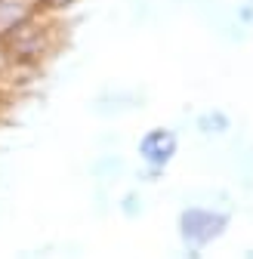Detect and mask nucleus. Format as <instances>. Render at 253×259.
<instances>
[{
  "label": "nucleus",
  "instance_id": "nucleus-1",
  "mask_svg": "<svg viewBox=\"0 0 253 259\" xmlns=\"http://www.w3.org/2000/svg\"><path fill=\"white\" fill-rule=\"evenodd\" d=\"M7 47V56L13 59L16 71L19 74H28V71H37L40 65L56 53L59 47V25H56V16L47 13L40 19H34L31 25H25L22 31L10 34L4 40Z\"/></svg>",
  "mask_w": 253,
  "mask_h": 259
},
{
  "label": "nucleus",
  "instance_id": "nucleus-2",
  "mask_svg": "<svg viewBox=\"0 0 253 259\" xmlns=\"http://www.w3.org/2000/svg\"><path fill=\"white\" fill-rule=\"evenodd\" d=\"M232 229V210L223 207H201L185 204L176 213V235L185 250H207L210 244L223 241Z\"/></svg>",
  "mask_w": 253,
  "mask_h": 259
},
{
  "label": "nucleus",
  "instance_id": "nucleus-3",
  "mask_svg": "<svg viewBox=\"0 0 253 259\" xmlns=\"http://www.w3.org/2000/svg\"><path fill=\"white\" fill-rule=\"evenodd\" d=\"M136 154H139V164H142L136 179L157 182L179 154V133L173 126H148L136 142Z\"/></svg>",
  "mask_w": 253,
  "mask_h": 259
},
{
  "label": "nucleus",
  "instance_id": "nucleus-4",
  "mask_svg": "<svg viewBox=\"0 0 253 259\" xmlns=\"http://www.w3.org/2000/svg\"><path fill=\"white\" fill-rule=\"evenodd\" d=\"M145 102H148L145 90L130 87V83H111V87H102L90 99V111L102 120H120L133 111H142Z\"/></svg>",
  "mask_w": 253,
  "mask_h": 259
},
{
  "label": "nucleus",
  "instance_id": "nucleus-5",
  "mask_svg": "<svg viewBox=\"0 0 253 259\" xmlns=\"http://www.w3.org/2000/svg\"><path fill=\"white\" fill-rule=\"evenodd\" d=\"M56 0H0V40L22 31L34 19L53 13Z\"/></svg>",
  "mask_w": 253,
  "mask_h": 259
},
{
  "label": "nucleus",
  "instance_id": "nucleus-6",
  "mask_svg": "<svg viewBox=\"0 0 253 259\" xmlns=\"http://www.w3.org/2000/svg\"><path fill=\"white\" fill-rule=\"evenodd\" d=\"M126 157L120 154V151H114V148H108V151H99L96 157L90 160V176L96 179V185H114V182H120L123 176H126Z\"/></svg>",
  "mask_w": 253,
  "mask_h": 259
},
{
  "label": "nucleus",
  "instance_id": "nucleus-7",
  "mask_svg": "<svg viewBox=\"0 0 253 259\" xmlns=\"http://www.w3.org/2000/svg\"><path fill=\"white\" fill-rule=\"evenodd\" d=\"M192 126L201 139H226L232 133V114L226 108H204L195 114Z\"/></svg>",
  "mask_w": 253,
  "mask_h": 259
},
{
  "label": "nucleus",
  "instance_id": "nucleus-8",
  "mask_svg": "<svg viewBox=\"0 0 253 259\" xmlns=\"http://www.w3.org/2000/svg\"><path fill=\"white\" fill-rule=\"evenodd\" d=\"M229 167L241 191H253V139H241L229 151Z\"/></svg>",
  "mask_w": 253,
  "mask_h": 259
},
{
  "label": "nucleus",
  "instance_id": "nucleus-9",
  "mask_svg": "<svg viewBox=\"0 0 253 259\" xmlns=\"http://www.w3.org/2000/svg\"><path fill=\"white\" fill-rule=\"evenodd\" d=\"M185 204H201V207H223V210H232L235 198H232V191L223 188V185H201V188L185 191Z\"/></svg>",
  "mask_w": 253,
  "mask_h": 259
},
{
  "label": "nucleus",
  "instance_id": "nucleus-10",
  "mask_svg": "<svg viewBox=\"0 0 253 259\" xmlns=\"http://www.w3.org/2000/svg\"><path fill=\"white\" fill-rule=\"evenodd\" d=\"M114 207H117V213H120L123 219H139V216H145V210H148V198H145L139 188H126L120 198L114 201Z\"/></svg>",
  "mask_w": 253,
  "mask_h": 259
},
{
  "label": "nucleus",
  "instance_id": "nucleus-11",
  "mask_svg": "<svg viewBox=\"0 0 253 259\" xmlns=\"http://www.w3.org/2000/svg\"><path fill=\"white\" fill-rule=\"evenodd\" d=\"M93 201H96V216H105L108 213V204H111V188L108 185H96L93 188Z\"/></svg>",
  "mask_w": 253,
  "mask_h": 259
},
{
  "label": "nucleus",
  "instance_id": "nucleus-12",
  "mask_svg": "<svg viewBox=\"0 0 253 259\" xmlns=\"http://www.w3.org/2000/svg\"><path fill=\"white\" fill-rule=\"evenodd\" d=\"M19 259H44V253L40 250H25V253H19Z\"/></svg>",
  "mask_w": 253,
  "mask_h": 259
},
{
  "label": "nucleus",
  "instance_id": "nucleus-13",
  "mask_svg": "<svg viewBox=\"0 0 253 259\" xmlns=\"http://www.w3.org/2000/svg\"><path fill=\"white\" fill-rule=\"evenodd\" d=\"M4 102H7V87L0 83V108H4Z\"/></svg>",
  "mask_w": 253,
  "mask_h": 259
},
{
  "label": "nucleus",
  "instance_id": "nucleus-14",
  "mask_svg": "<svg viewBox=\"0 0 253 259\" xmlns=\"http://www.w3.org/2000/svg\"><path fill=\"white\" fill-rule=\"evenodd\" d=\"M241 259H253V247H247V250H244V256H241Z\"/></svg>",
  "mask_w": 253,
  "mask_h": 259
},
{
  "label": "nucleus",
  "instance_id": "nucleus-15",
  "mask_svg": "<svg viewBox=\"0 0 253 259\" xmlns=\"http://www.w3.org/2000/svg\"><path fill=\"white\" fill-rule=\"evenodd\" d=\"M247 4H250V7H253V0H247Z\"/></svg>",
  "mask_w": 253,
  "mask_h": 259
}]
</instances>
